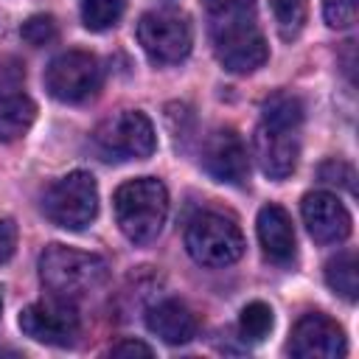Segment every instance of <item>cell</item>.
I'll return each instance as SVG.
<instances>
[{"label":"cell","instance_id":"cell-4","mask_svg":"<svg viewBox=\"0 0 359 359\" xmlns=\"http://www.w3.org/2000/svg\"><path fill=\"white\" fill-rule=\"evenodd\" d=\"M185 250L196 264L219 269L236 264L244 255V236L230 216L205 210L188 222Z\"/></svg>","mask_w":359,"mask_h":359},{"label":"cell","instance_id":"cell-7","mask_svg":"<svg viewBox=\"0 0 359 359\" xmlns=\"http://www.w3.org/2000/svg\"><path fill=\"white\" fill-rule=\"evenodd\" d=\"M137 42L151 62L174 65L191 53L194 31H191V22L185 14L171 11V8H160V11H149L140 17Z\"/></svg>","mask_w":359,"mask_h":359},{"label":"cell","instance_id":"cell-2","mask_svg":"<svg viewBox=\"0 0 359 359\" xmlns=\"http://www.w3.org/2000/svg\"><path fill=\"white\" fill-rule=\"evenodd\" d=\"M107 261L95 252H84L65 244H50L39 255V278L45 289L65 300H81L107 283Z\"/></svg>","mask_w":359,"mask_h":359},{"label":"cell","instance_id":"cell-20","mask_svg":"<svg viewBox=\"0 0 359 359\" xmlns=\"http://www.w3.org/2000/svg\"><path fill=\"white\" fill-rule=\"evenodd\" d=\"M272 309L266 306V303H261V300H252V303H247L244 309H241V314H238V331H241V337L247 339V342H261V339H266L269 337V331H272Z\"/></svg>","mask_w":359,"mask_h":359},{"label":"cell","instance_id":"cell-17","mask_svg":"<svg viewBox=\"0 0 359 359\" xmlns=\"http://www.w3.org/2000/svg\"><path fill=\"white\" fill-rule=\"evenodd\" d=\"M325 283L342 300H348V303L356 300V294H359V266H356V255L351 250L334 255L325 264Z\"/></svg>","mask_w":359,"mask_h":359},{"label":"cell","instance_id":"cell-27","mask_svg":"<svg viewBox=\"0 0 359 359\" xmlns=\"http://www.w3.org/2000/svg\"><path fill=\"white\" fill-rule=\"evenodd\" d=\"M154 351L140 339H121L109 348V356H151Z\"/></svg>","mask_w":359,"mask_h":359},{"label":"cell","instance_id":"cell-15","mask_svg":"<svg viewBox=\"0 0 359 359\" xmlns=\"http://www.w3.org/2000/svg\"><path fill=\"white\" fill-rule=\"evenodd\" d=\"M146 325L168 345H185L196 337V317L180 300H160L146 311Z\"/></svg>","mask_w":359,"mask_h":359},{"label":"cell","instance_id":"cell-10","mask_svg":"<svg viewBox=\"0 0 359 359\" xmlns=\"http://www.w3.org/2000/svg\"><path fill=\"white\" fill-rule=\"evenodd\" d=\"M286 351L297 359H337L345 356L348 339L337 320L323 311H309L294 323Z\"/></svg>","mask_w":359,"mask_h":359},{"label":"cell","instance_id":"cell-21","mask_svg":"<svg viewBox=\"0 0 359 359\" xmlns=\"http://www.w3.org/2000/svg\"><path fill=\"white\" fill-rule=\"evenodd\" d=\"M126 0H81V22L90 31H107L123 17Z\"/></svg>","mask_w":359,"mask_h":359},{"label":"cell","instance_id":"cell-26","mask_svg":"<svg viewBox=\"0 0 359 359\" xmlns=\"http://www.w3.org/2000/svg\"><path fill=\"white\" fill-rule=\"evenodd\" d=\"M17 247V224L11 219H0V264H6L14 255Z\"/></svg>","mask_w":359,"mask_h":359},{"label":"cell","instance_id":"cell-24","mask_svg":"<svg viewBox=\"0 0 359 359\" xmlns=\"http://www.w3.org/2000/svg\"><path fill=\"white\" fill-rule=\"evenodd\" d=\"M320 180L353 191V168H351L348 163H342V160H328V163H323V165H320Z\"/></svg>","mask_w":359,"mask_h":359},{"label":"cell","instance_id":"cell-6","mask_svg":"<svg viewBox=\"0 0 359 359\" xmlns=\"http://www.w3.org/2000/svg\"><path fill=\"white\" fill-rule=\"evenodd\" d=\"M93 143L104 154V160H146L157 149V135L143 112L123 109L98 123Z\"/></svg>","mask_w":359,"mask_h":359},{"label":"cell","instance_id":"cell-12","mask_svg":"<svg viewBox=\"0 0 359 359\" xmlns=\"http://www.w3.org/2000/svg\"><path fill=\"white\" fill-rule=\"evenodd\" d=\"M300 213H303V224L309 236L320 244H339L351 236L353 222L337 194H328V191L306 194L300 202Z\"/></svg>","mask_w":359,"mask_h":359},{"label":"cell","instance_id":"cell-5","mask_svg":"<svg viewBox=\"0 0 359 359\" xmlns=\"http://www.w3.org/2000/svg\"><path fill=\"white\" fill-rule=\"evenodd\" d=\"M45 216L65 227V230H84L95 213H98V185L95 177L87 171H70L62 180H56L45 199H42Z\"/></svg>","mask_w":359,"mask_h":359},{"label":"cell","instance_id":"cell-16","mask_svg":"<svg viewBox=\"0 0 359 359\" xmlns=\"http://www.w3.org/2000/svg\"><path fill=\"white\" fill-rule=\"evenodd\" d=\"M34 118H36V104L22 90L0 95V140L3 143L20 140L31 129Z\"/></svg>","mask_w":359,"mask_h":359},{"label":"cell","instance_id":"cell-1","mask_svg":"<svg viewBox=\"0 0 359 359\" xmlns=\"http://www.w3.org/2000/svg\"><path fill=\"white\" fill-rule=\"evenodd\" d=\"M213 53L230 73H252L269 59L255 0H202Z\"/></svg>","mask_w":359,"mask_h":359},{"label":"cell","instance_id":"cell-23","mask_svg":"<svg viewBox=\"0 0 359 359\" xmlns=\"http://www.w3.org/2000/svg\"><path fill=\"white\" fill-rule=\"evenodd\" d=\"M359 0H323V17L331 28H351L356 22Z\"/></svg>","mask_w":359,"mask_h":359},{"label":"cell","instance_id":"cell-22","mask_svg":"<svg viewBox=\"0 0 359 359\" xmlns=\"http://www.w3.org/2000/svg\"><path fill=\"white\" fill-rule=\"evenodd\" d=\"M20 36H22L28 45L42 48V45H48V42L56 39V20H53L50 14H34V17H28V20L22 22Z\"/></svg>","mask_w":359,"mask_h":359},{"label":"cell","instance_id":"cell-13","mask_svg":"<svg viewBox=\"0 0 359 359\" xmlns=\"http://www.w3.org/2000/svg\"><path fill=\"white\" fill-rule=\"evenodd\" d=\"M202 168L224 185H244L250 177V160L241 137L233 129H216L202 146Z\"/></svg>","mask_w":359,"mask_h":359},{"label":"cell","instance_id":"cell-3","mask_svg":"<svg viewBox=\"0 0 359 359\" xmlns=\"http://www.w3.org/2000/svg\"><path fill=\"white\" fill-rule=\"evenodd\" d=\"M112 208L121 233L135 244H149L165 224L168 191L157 177H137L115 191Z\"/></svg>","mask_w":359,"mask_h":359},{"label":"cell","instance_id":"cell-19","mask_svg":"<svg viewBox=\"0 0 359 359\" xmlns=\"http://www.w3.org/2000/svg\"><path fill=\"white\" fill-rule=\"evenodd\" d=\"M269 6H272L278 34L286 42L300 36V31L306 25V17H309V0H269Z\"/></svg>","mask_w":359,"mask_h":359},{"label":"cell","instance_id":"cell-18","mask_svg":"<svg viewBox=\"0 0 359 359\" xmlns=\"http://www.w3.org/2000/svg\"><path fill=\"white\" fill-rule=\"evenodd\" d=\"M261 121L297 132L303 123V104L292 93H275L261 104Z\"/></svg>","mask_w":359,"mask_h":359},{"label":"cell","instance_id":"cell-28","mask_svg":"<svg viewBox=\"0 0 359 359\" xmlns=\"http://www.w3.org/2000/svg\"><path fill=\"white\" fill-rule=\"evenodd\" d=\"M0 314H3V289H0Z\"/></svg>","mask_w":359,"mask_h":359},{"label":"cell","instance_id":"cell-14","mask_svg":"<svg viewBox=\"0 0 359 359\" xmlns=\"http://www.w3.org/2000/svg\"><path fill=\"white\" fill-rule=\"evenodd\" d=\"M258 241H261V250L264 255L272 261V264H292L294 255H297V238H294V227H292V216L269 202L258 210Z\"/></svg>","mask_w":359,"mask_h":359},{"label":"cell","instance_id":"cell-8","mask_svg":"<svg viewBox=\"0 0 359 359\" xmlns=\"http://www.w3.org/2000/svg\"><path fill=\"white\" fill-rule=\"evenodd\" d=\"M101 65L87 50H65L45 67V90L62 104H81L101 90Z\"/></svg>","mask_w":359,"mask_h":359},{"label":"cell","instance_id":"cell-25","mask_svg":"<svg viewBox=\"0 0 359 359\" xmlns=\"http://www.w3.org/2000/svg\"><path fill=\"white\" fill-rule=\"evenodd\" d=\"M22 81H25L22 65L17 59H3L0 62V95H8V93L22 90Z\"/></svg>","mask_w":359,"mask_h":359},{"label":"cell","instance_id":"cell-11","mask_svg":"<svg viewBox=\"0 0 359 359\" xmlns=\"http://www.w3.org/2000/svg\"><path fill=\"white\" fill-rule=\"evenodd\" d=\"M252 154L258 160V168L269 180H286L294 174L297 157H300L297 132L261 121L252 135Z\"/></svg>","mask_w":359,"mask_h":359},{"label":"cell","instance_id":"cell-9","mask_svg":"<svg viewBox=\"0 0 359 359\" xmlns=\"http://www.w3.org/2000/svg\"><path fill=\"white\" fill-rule=\"evenodd\" d=\"M20 328L25 337H31L36 342L65 348V345L76 342L81 323H79V311H76L73 300L50 294L48 300L31 303L20 311Z\"/></svg>","mask_w":359,"mask_h":359}]
</instances>
